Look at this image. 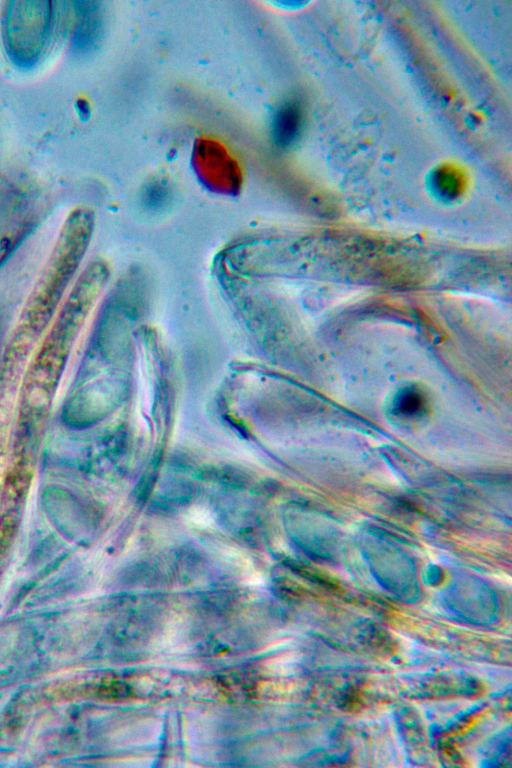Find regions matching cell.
I'll return each mask as SVG.
<instances>
[{"mask_svg": "<svg viewBox=\"0 0 512 768\" xmlns=\"http://www.w3.org/2000/svg\"><path fill=\"white\" fill-rule=\"evenodd\" d=\"M77 11L78 19L74 29L75 40L80 42V45L86 46L98 31L99 21L96 18V9L83 7L78 8Z\"/></svg>", "mask_w": 512, "mask_h": 768, "instance_id": "cell-3", "label": "cell"}, {"mask_svg": "<svg viewBox=\"0 0 512 768\" xmlns=\"http://www.w3.org/2000/svg\"><path fill=\"white\" fill-rule=\"evenodd\" d=\"M60 26L55 2H5L0 12L3 49L11 62L22 68L44 61L57 41Z\"/></svg>", "mask_w": 512, "mask_h": 768, "instance_id": "cell-2", "label": "cell"}, {"mask_svg": "<svg viewBox=\"0 0 512 768\" xmlns=\"http://www.w3.org/2000/svg\"><path fill=\"white\" fill-rule=\"evenodd\" d=\"M290 109H285L279 114L275 125V137L279 140H286L292 136L295 131V115L291 113Z\"/></svg>", "mask_w": 512, "mask_h": 768, "instance_id": "cell-4", "label": "cell"}, {"mask_svg": "<svg viewBox=\"0 0 512 768\" xmlns=\"http://www.w3.org/2000/svg\"><path fill=\"white\" fill-rule=\"evenodd\" d=\"M92 226L87 209H75L67 216L8 343L11 353H26L49 325L83 258Z\"/></svg>", "mask_w": 512, "mask_h": 768, "instance_id": "cell-1", "label": "cell"}]
</instances>
